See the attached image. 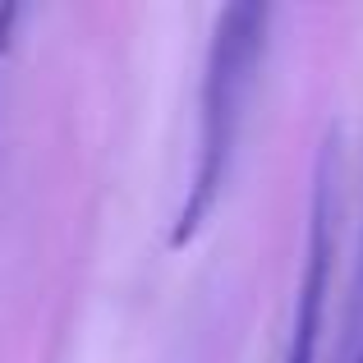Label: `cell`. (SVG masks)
<instances>
[{
	"instance_id": "obj_1",
	"label": "cell",
	"mask_w": 363,
	"mask_h": 363,
	"mask_svg": "<svg viewBox=\"0 0 363 363\" xmlns=\"http://www.w3.org/2000/svg\"><path fill=\"white\" fill-rule=\"evenodd\" d=\"M267 28H272V9L257 0H240L216 14L212 46H207L203 65V111H198V157L194 175H189L184 203L170 225V244L184 248L198 240L207 221H212L221 189L235 170V152H240V133L248 120V101H253L257 74H262L267 55Z\"/></svg>"
},
{
	"instance_id": "obj_2",
	"label": "cell",
	"mask_w": 363,
	"mask_h": 363,
	"mask_svg": "<svg viewBox=\"0 0 363 363\" xmlns=\"http://www.w3.org/2000/svg\"><path fill=\"white\" fill-rule=\"evenodd\" d=\"M336 235H340V138L331 133V138L322 143L318 170H313L308 248H303V276H299V299H294L285 363H318L331 272H336Z\"/></svg>"
},
{
	"instance_id": "obj_3",
	"label": "cell",
	"mask_w": 363,
	"mask_h": 363,
	"mask_svg": "<svg viewBox=\"0 0 363 363\" xmlns=\"http://www.w3.org/2000/svg\"><path fill=\"white\" fill-rule=\"evenodd\" d=\"M363 350V240H359V272H354V299H350V354Z\"/></svg>"
}]
</instances>
